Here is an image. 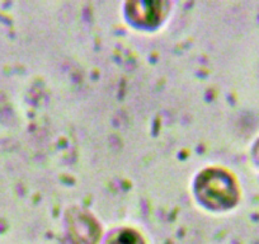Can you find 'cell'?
Returning <instances> with one entry per match:
<instances>
[{
	"label": "cell",
	"mask_w": 259,
	"mask_h": 244,
	"mask_svg": "<svg viewBox=\"0 0 259 244\" xmlns=\"http://www.w3.org/2000/svg\"><path fill=\"white\" fill-rule=\"evenodd\" d=\"M197 190L201 200L216 208H228L236 200L233 179L221 171L205 172L198 179Z\"/></svg>",
	"instance_id": "obj_1"
},
{
	"label": "cell",
	"mask_w": 259,
	"mask_h": 244,
	"mask_svg": "<svg viewBox=\"0 0 259 244\" xmlns=\"http://www.w3.org/2000/svg\"><path fill=\"white\" fill-rule=\"evenodd\" d=\"M134 6L138 8L131 7V16L140 23L151 24L159 17V3H135Z\"/></svg>",
	"instance_id": "obj_2"
},
{
	"label": "cell",
	"mask_w": 259,
	"mask_h": 244,
	"mask_svg": "<svg viewBox=\"0 0 259 244\" xmlns=\"http://www.w3.org/2000/svg\"><path fill=\"white\" fill-rule=\"evenodd\" d=\"M107 244H143L140 236L130 230H122L114 234Z\"/></svg>",
	"instance_id": "obj_3"
},
{
	"label": "cell",
	"mask_w": 259,
	"mask_h": 244,
	"mask_svg": "<svg viewBox=\"0 0 259 244\" xmlns=\"http://www.w3.org/2000/svg\"><path fill=\"white\" fill-rule=\"evenodd\" d=\"M256 156H258V159H259V144H258V146H256Z\"/></svg>",
	"instance_id": "obj_4"
}]
</instances>
